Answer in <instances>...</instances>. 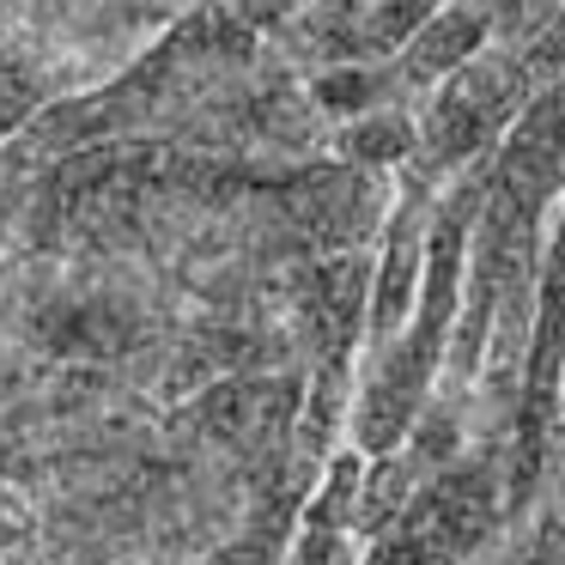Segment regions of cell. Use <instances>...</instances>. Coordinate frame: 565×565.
<instances>
[{
    "instance_id": "6da1fadb",
    "label": "cell",
    "mask_w": 565,
    "mask_h": 565,
    "mask_svg": "<svg viewBox=\"0 0 565 565\" xmlns=\"http://www.w3.org/2000/svg\"><path fill=\"white\" fill-rule=\"evenodd\" d=\"M529 98H535V74H529L523 50L475 55V62L456 67V74L431 92L426 116H419V147H414V164H407V171L444 183V177H456V171L487 164V152H499L504 128L523 116Z\"/></svg>"
},
{
    "instance_id": "7a4b0ae2",
    "label": "cell",
    "mask_w": 565,
    "mask_h": 565,
    "mask_svg": "<svg viewBox=\"0 0 565 565\" xmlns=\"http://www.w3.org/2000/svg\"><path fill=\"white\" fill-rule=\"evenodd\" d=\"M426 232H431V177L402 171V189L390 195V225H383V256L371 262V298H365L371 353L390 347L414 317L419 274H426Z\"/></svg>"
},
{
    "instance_id": "3957f363",
    "label": "cell",
    "mask_w": 565,
    "mask_h": 565,
    "mask_svg": "<svg viewBox=\"0 0 565 565\" xmlns=\"http://www.w3.org/2000/svg\"><path fill=\"white\" fill-rule=\"evenodd\" d=\"M492 189L535 225L553 201H565V79L535 86V98L523 104V116L504 128Z\"/></svg>"
},
{
    "instance_id": "277c9868",
    "label": "cell",
    "mask_w": 565,
    "mask_h": 565,
    "mask_svg": "<svg viewBox=\"0 0 565 565\" xmlns=\"http://www.w3.org/2000/svg\"><path fill=\"white\" fill-rule=\"evenodd\" d=\"M492 43V0H444L431 19H419L390 55L395 92H438L456 67H468L475 55H487Z\"/></svg>"
},
{
    "instance_id": "5b68a950",
    "label": "cell",
    "mask_w": 565,
    "mask_h": 565,
    "mask_svg": "<svg viewBox=\"0 0 565 565\" xmlns=\"http://www.w3.org/2000/svg\"><path fill=\"white\" fill-rule=\"evenodd\" d=\"M341 147L353 164H365V171H407L414 164V147H419V116H402V110H371L359 116V122L341 128Z\"/></svg>"
},
{
    "instance_id": "8992f818",
    "label": "cell",
    "mask_w": 565,
    "mask_h": 565,
    "mask_svg": "<svg viewBox=\"0 0 565 565\" xmlns=\"http://www.w3.org/2000/svg\"><path fill=\"white\" fill-rule=\"evenodd\" d=\"M55 98L50 62L31 55L25 43H0V140H13L19 128L38 122V110Z\"/></svg>"
},
{
    "instance_id": "52a82bcc",
    "label": "cell",
    "mask_w": 565,
    "mask_h": 565,
    "mask_svg": "<svg viewBox=\"0 0 565 565\" xmlns=\"http://www.w3.org/2000/svg\"><path fill=\"white\" fill-rule=\"evenodd\" d=\"M0 237H7V171H0Z\"/></svg>"
},
{
    "instance_id": "ba28073f",
    "label": "cell",
    "mask_w": 565,
    "mask_h": 565,
    "mask_svg": "<svg viewBox=\"0 0 565 565\" xmlns=\"http://www.w3.org/2000/svg\"><path fill=\"white\" fill-rule=\"evenodd\" d=\"M268 7H310V0H268Z\"/></svg>"
},
{
    "instance_id": "9c48e42d",
    "label": "cell",
    "mask_w": 565,
    "mask_h": 565,
    "mask_svg": "<svg viewBox=\"0 0 565 565\" xmlns=\"http://www.w3.org/2000/svg\"><path fill=\"white\" fill-rule=\"evenodd\" d=\"M334 565H341V559H334Z\"/></svg>"
}]
</instances>
